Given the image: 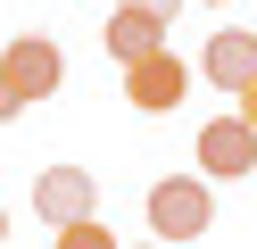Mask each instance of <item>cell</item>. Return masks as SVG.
<instances>
[{
	"mask_svg": "<svg viewBox=\"0 0 257 249\" xmlns=\"http://www.w3.org/2000/svg\"><path fill=\"white\" fill-rule=\"evenodd\" d=\"M150 232L158 241H191V232H207L216 224V191H207L199 175H166V183H150Z\"/></svg>",
	"mask_w": 257,
	"mask_h": 249,
	"instance_id": "1",
	"label": "cell"
},
{
	"mask_svg": "<svg viewBox=\"0 0 257 249\" xmlns=\"http://www.w3.org/2000/svg\"><path fill=\"white\" fill-rule=\"evenodd\" d=\"M34 216L50 232H75V224H100V183L83 166H42L34 175Z\"/></svg>",
	"mask_w": 257,
	"mask_h": 249,
	"instance_id": "2",
	"label": "cell"
},
{
	"mask_svg": "<svg viewBox=\"0 0 257 249\" xmlns=\"http://www.w3.org/2000/svg\"><path fill=\"white\" fill-rule=\"evenodd\" d=\"M257 166V125L249 116H207L199 125V175L207 183H240Z\"/></svg>",
	"mask_w": 257,
	"mask_h": 249,
	"instance_id": "3",
	"label": "cell"
},
{
	"mask_svg": "<svg viewBox=\"0 0 257 249\" xmlns=\"http://www.w3.org/2000/svg\"><path fill=\"white\" fill-rule=\"evenodd\" d=\"M0 66H9V83H17L25 100H50L58 83H67V58H58L50 33H17V42L0 50Z\"/></svg>",
	"mask_w": 257,
	"mask_h": 249,
	"instance_id": "4",
	"label": "cell"
},
{
	"mask_svg": "<svg viewBox=\"0 0 257 249\" xmlns=\"http://www.w3.org/2000/svg\"><path fill=\"white\" fill-rule=\"evenodd\" d=\"M183 92H191V66H183V50H158V58H141L133 75H124V100H133L141 116H166V108H183Z\"/></svg>",
	"mask_w": 257,
	"mask_h": 249,
	"instance_id": "5",
	"label": "cell"
},
{
	"mask_svg": "<svg viewBox=\"0 0 257 249\" xmlns=\"http://www.w3.org/2000/svg\"><path fill=\"white\" fill-rule=\"evenodd\" d=\"M199 75L207 83H216V92H249V83H257V33L249 25H224V33H207V58H199Z\"/></svg>",
	"mask_w": 257,
	"mask_h": 249,
	"instance_id": "6",
	"label": "cell"
},
{
	"mask_svg": "<svg viewBox=\"0 0 257 249\" xmlns=\"http://www.w3.org/2000/svg\"><path fill=\"white\" fill-rule=\"evenodd\" d=\"M100 42H108V58L124 66V75H133L141 58H158V50H166V17H141V9H116L100 25Z\"/></svg>",
	"mask_w": 257,
	"mask_h": 249,
	"instance_id": "7",
	"label": "cell"
},
{
	"mask_svg": "<svg viewBox=\"0 0 257 249\" xmlns=\"http://www.w3.org/2000/svg\"><path fill=\"white\" fill-rule=\"evenodd\" d=\"M58 249H116V232L108 224H75V232H58Z\"/></svg>",
	"mask_w": 257,
	"mask_h": 249,
	"instance_id": "8",
	"label": "cell"
},
{
	"mask_svg": "<svg viewBox=\"0 0 257 249\" xmlns=\"http://www.w3.org/2000/svg\"><path fill=\"white\" fill-rule=\"evenodd\" d=\"M116 9H141V17H166V25H174V17H183V0H116Z\"/></svg>",
	"mask_w": 257,
	"mask_h": 249,
	"instance_id": "9",
	"label": "cell"
},
{
	"mask_svg": "<svg viewBox=\"0 0 257 249\" xmlns=\"http://www.w3.org/2000/svg\"><path fill=\"white\" fill-rule=\"evenodd\" d=\"M25 108V92H17V83H9V66H0V125H9V116H17Z\"/></svg>",
	"mask_w": 257,
	"mask_h": 249,
	"instance_id": "10",
	"label": "cell"
},
{
	"mask_svg": "<svg viewBox=\"0 0 257 249\" xmlns=\"http://www.w3.org/2000/svg\"><path fill=\"white\" fill-rule=\"evenodd\" d=\"M232 116H249V125H257V83H249V92H240V108Z\"/></svg>",
	"mask_w": 257,
	"mask_h": 249,
	"instance_id": "11",
	"label": "cell"
},
{
	"mask_svg": "<svg viewBox=\"0 0 257 249\" xmlns=\"http://www.w3.org/2000/svg\"><path fill=\"white\" fill-rule=\"evenodd\" d=\"M0 241H9V216H0Z\"/></svg>",
	"mask_w": 257,
	"mask_h": 249,
	"instance_id": "12",
	"label": "cell"
},
{
	"mask_svg": "<svg viewBox=\"0 0 257 249\" xmlns=\"http://www.w3.org/2000/svg\"><path fill=\"white\" fill-rule=\"evenodd\" d=\"M141 249H166V241H141Z\"/></svg>",
	"mask_w": 257,
	"mask_h": 249,
	"instance_id": "13",
	"label": "cell"
},
{
	"mask_svg": "<svg viewBox=\"0 0 257 249\" xmlns=\"http://www.w3.org/2000/svg\"><path fill=\"white\" fill-rule=\"evenodd\" d=\"M216 9H224V0H216Z\"/></svg>",
	"mask_w": 257,
	"mask_h": 249,
	"instance_id": "14",
	"label": "cell"
}]
</instances>
